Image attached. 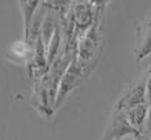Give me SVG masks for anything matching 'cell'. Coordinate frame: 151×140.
<instances>
[{
    "label": "cell",
    "mask_w": 151,
    "mask_h": 140,
    "mask_svg": "<svg viewBox=\"0 0 151 140\" xmlns=\"http://www.w3.org/2000/svg\"><path fill=\"white\" fill-rule=\"evenodd\" d=\"M147 140H151V131L150 132H147Z\"/></svg>",
    "instance_id": "cell-9"
},
{
    "label": "cell",
    "mask_w": 151,
    "mask_h": 140,
    "mask_svg": "<svg viewBox=\"0 0 151 140\" xmlns=\"http://www.w3.org/2000/svg\"><path fill=\"white\" fill-rule=\"evenodd\" d=\"M147 111H149V102L139 104L137 106H133L125 111L130 124L135 130H138L141 134H143L145 123H146V118H147Z\"/></svg>",
    "instance_id": "cell-5"
},
{
    "label": "cell",
    "mask_w": 151,
    "mask_h": 140,
    "mask_svg": "<svg viewBox=\"0 0 151 140\" xmlns=\"http://www.w3.org/2000/svg\"><path fill=\"white\" fill-rule=\"evenodd\" d=\"M133 140H141V136H138V138H134Z\"/></svg>",
    "instance_id": "cell-10"
},
{
    "label": "cell",
    "mask_w": 151,
    "mask_h": 140,
    "mask_svg": "<svg viewBox=\"0 0 151 140\" xmlns=\"http://www.w3.org/2000/svg\"><path fill=\"white\" fill-rule=\"evenodd\" d=\"M87 75H88V72L84 69V67L75 59V56H72L71 62L68 63L67 68L62 74V77H60L59 84H58L57 96H55L54 101V110H57L63 104L68 93H71L76 88Z\"/></svg>",
    "instance_id": "cell-2"
},
{
    "label": "cell",
    "mask_w": 151,
    "mask_h": 140,
    "mask_svg": "<svg viewBox=\"0 0 151 140\" xmlns=\"http://www.w3.org/2000/svg\"><path fill=\"white\" fill-rule=\"evenodd\" d=\"M142 39L138 45L137 62L143 60L151 54V19L142 25Z\"/></svg>",
    "instance_id": "cell-6"
},
{
    "label": "cell",
    "mask_w": 151,
    "mask_h": 140,
    "mask_svg": "<svg viewBox=\"0 0 151 140\" xmlns=\"http://www.w3.org/2000/svg\"><path fill=\"white\" fill-rule=\"evenodd\" d=\"M101 41L103 34L100 29V20L97 16L93 24L86 29L80 36H78L74 42V56L87 72L91 71L92 60L100 51Z\"/></svg>",
    "instance_id": "cell-1"
},
{
    "label": "cell",
    "mask_w": 151,
    "mask_h": 140,
    "mask_svg": "<svg viewBox=\"0 0 151 140\" xmlns=\"http://www.w3.org/2000/svg\"><path fill=\"white\" fill-rule=\"evenodd\" d=\"M145 92H146V100L151 102V69L147 72V77L145 79Z\"/></svg>",
    "instance_id": "cell-7"
},
{
    "label": "cell",
    "mask_w": 151,
    "mask_h": 140,
    "mask_svg": "<svg viewBox=\"0 0 151 140\" xmlns=\"http://www.w3.org/2000/svg\"><path fill=\"white\" fill-rule=\"evenodd\" d=\"M145 102H147V100H146V92H145V80H142L138 81V83H134L127 89V92L117 101L114 110L126 111L130 107L137 106L139 104H145Z\"/></svg>",
    "instance_id": "cell-4"
},
{
    "label": "cell",
    "mask_w": 151,
    "mask_h": 140,
    "mask_svg": "<svg viewBox=\"0 0 151 140\" xmlns=\"http://www.w3.org/2000/svg\"><path fill=\"white\" fill-rule=\"evenodd\" d=\"M46 1H47V0H41V3H46Z\"/></svg>",
    "instance_id": "cell-11"
},
{
    "label": "cell",
    "mask_w": 151,
    "mask_h": 140,
    "mask_svg": "<svg viewBox=\"0 0 151 140\" xmlns=\"http://www.w3.org/2000/svg\"><path fill=\"white\" fill-rule=\"evenodd\" d=\"M89 3H92L93 5H96V7H104L105 4H108L110 0H88Z\"/></svg>",
    "instance_id": "cell-8"
},
{
    "label": "cell",
    "mask_w": 151,
    "mask_h": 140,
    "mask_svg": "<svg viewBox=\"0 0 151 140\" xmlns=\"http://www.w3.org/2000/svg\"><path fill=\"white\" fill-rule=\"evenodd\" d=\"M142 134L130 124L124 110H113L112 121L104 134L103 140H121L127 136L138 138Z\"/></svg>",
    "instance_id": "cell-3"
}]
</instances>
